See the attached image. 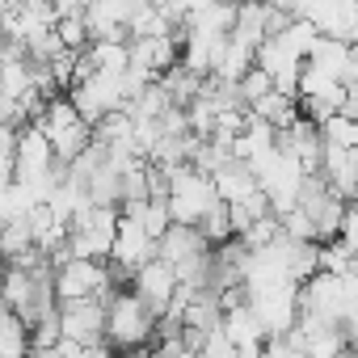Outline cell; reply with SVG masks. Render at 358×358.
I'll use <instances>...</instances> for the list:
<instances>
[{
	"instance_id": "cell-1",
	"label": "cell",
	"mask_w": 358,
	"mask_h": 358,
	"mask_svg": "<svg viewBox=\"0 0 358 358\" xmlns=\"http://www.w3.org/2000/svg\"><path fill=\"white\" fill-rule=\"evenodd\" d=\"M156 312L127 287V291H114L106 299V341L118 350V354H135L143 350L152 337H156Z\"/></svg>"
},
{
	"instance_id": "cell-2",
	"label": "cell",
	"mask_w": 358,
	"mask_h": 358,
	"mask_svg": "<svg viewBox=\"0 0 358 358\" xmlns=\"http://www.w3.org/2000/svg\"><path fill=\"white\" fill-rule=\"evenodd\" d=\"M215 207H220V194H215V182L207 173H199L194 164H182L169 173V220L173 224L199 228V220Z\"/></svg>"
},
{
	"instance_id": "cell-3",
	"label": "cell",
	"mask_w": 358,
	"mask_h": 358,
	"mask_svg": "<svg viewBox=\"0 0 358 358\" xmlns=\"http://www.w3.org/2000/svg\"><path fill=\"white\" fill-rule=\"evenodd\" d=\"M38 127H43V135H47V143H51L55 160H68V164H72V160L93 143V127L76 114V106L68 101V93H59V97H51V101H47V110H43Z\"/></svg>"
},
{
	"instance_id": "cell-4",
	"label": "cell",
	"mask_w": 358,
	"mask_h": 358,
	"mask_svg": "<svg viewBox=\"0 0 358 358\" xmlns=\"http://www.w3.org/2000/svg\"><path fill=\"white\" fill-rule=\"evenodd\" d=\"M118 207H85L68 220V253L72 257H89V262H106L114 249V232H118Z\"/></svg>"
},
{
	"instance_id": "cell-5",
	"label": "cell",
	"mask_w": 358,
	"mask_h": 358,
	"mask_svg": "<svg viewBox=\"0 0 358 358\" xmlns=\"http://www.w3.org/2000/svg\"><path fill=\"white\" fill-rule=\"evenodd\" d=\"M55 299L59 303H76V299H110V278H106V262H89V257H72L59 253L55 262Z\"/></svg>"
},
{
	"instance_id": "cell-6",
	"label": "cell",
	"mask_w": 358,
	"mask_h": 358,
	"mask_svg": "<svg viewBox=\"0 0 358 358\" xmlns=\"http://www.w3.org/2000/svg\"><path fill=\"white\" fill-rule=\"evenodd\" d=\"M249 308H253L257 324L266 329V337H287L299 320V287L295 282L257 287V291H249Z\"/></svg>"
},
{
	"instance_id": "cell-7",
	"label": "cell",
	"mask_w": 358,
	"mask_h": 358,
	"mask_svg": "<svg viewBox=\"0 0 358 358\" xmlns=\"http://www.w3.org/2000/svg\"><path fill=\"white\" fill-rule=\"evenodd\" d=\"M59 333L76 345H101L106 341V299L59 303Z\"/></svg>"
},
{
	"instance_id": "cell-8",
	"label": "cell",
	"mask_w": 358,
	"mask_h": 358,
	"mask_svg": "<svg viewBox=\"0 0 358 358\" xmlns=\"http://www.w3.org/2000/svg\"><path fill=\"white\" fill-rule=\"evenodd\" d=\"M274 148H278L282 156L299 160V164H303V173L320 169V156H324V135H320V122H312V118H303V114H299L291 127L274 131Z\"/></svg>"
},
{
	"instance_id": "cell-9",
	"label": "cell",
	"mask_w": 358,
	"mask_h": 358,
	"mask_svg": "<svg viewBox=\"0 0 358 358\" xmlns=\"http://www.w3.org/2000/svg\"><path fill=\"white\" fill-rule=\"evenodd\" d=\"M177 270L169 266V262H160V257H152V262H143L139 270H135V278H131V291L156 312V316H164L169 312V303H173V295H177Z\"/></svg>"
},
{
	"instance_id": "cell-10",
	"label": "cell",
	"mask_w": 358,
	"mask_h": 358,
	"mask_svg": "<svg viewBox=\"0 0 358 358\" xmlns=\"http://www.w3.org/2000/svg\"><path fill=\"white\" fill-rule=\"evenodd\" d=\"M156 257V236H148V228L135 220V215H118V232H114V249H110V262L127 266V270H139L143 262Z\"/></svg>"
},
{
	"instance_id": "cell-11",
	"label": "cell",
	"mask_w": 358,
	"mask_h": 358,
	"mask_svg": "<svg viewBox=\"0 0 358 358\" xmlns=\"http://www.w3.org/2000/svg\"><path fill=\"white\" fill-rule=\"evenodd\" d=\"M131 51V68L148 72L152 80H160L169 68H177V59H182V47H177L169 34H152V38H131L127 43Z\"/></svg>"
},
{
	"instance_id": "cell-12",
	"label": "cell",
	"mask_w": 358,
	"mask_h": 358,
	"mask_svg": "<svg viewBox=\"0 0 358 358\" xmlns=\"http://www.w3.org/2000/svg\"><path fill=\"white\" fill-rule=\"evenodd\" d=\"M211 182H215L220 203H228V207H232V203H245L249 194H257V190H262V186H257V173L249 169V160H236V156H232L215 177H211Z\"/></svg>"
},
{
	"instance_id": "cell-13",
	"label": "cell",
	"mask_w": 358,
	"mask_h": 358,
	"mask_svg": "<svg viewBox=\"0 0 358 358\" xmlns=\"http://www.w3.org/2000/svg\"><path fill=\"white\" fill-rule=\"evenodd\" d=\"M203 249H211V245H207L203 232L190 228V224H169V232L156 241V257L169 262V266H182L186 257H194V253H203Z\"/></svg>"
},
{
	"instance_id": "cell-14",
	"label": "cell",
	"mask_w": 358,
	"mask_h": 358,
	"mask_svg": "<svg viewBox=\"0 0 358 358\" xmlns=\"http://www.w3.org/2000/svg\"><path fill=\"white\" fill-rule=\"evenodd\" d=\"M220 324H224V299L211 295V291H194L182 308V329H194V333L211 337V333H220Z\"/></svg>"
},
{
	"instance_id": "cell-15",
	"label": "cell",
	"mask_w": 358,
	"mask_h": 358,
	"mask_svg": "<svg viewBox=\"0 0 358 358\" xmlns=\"http://www.w3.org/2000/svg\"><path fill=\"white\" fill-rule=\"evenodd\" d=\"M249 118H257V122L282 131V127H291V122L299 118V97H295V93H282V89H270V93H262V97L249 106Z\"/></svg>"
},
{
	"instance_id": "cell-16",
	"label": "cell",
	"mask_w": 358,
	"mask_h": 358,
	"mask_svg": "<svg viewBox=\"0 0 358 358\" xmlns=\"http://www.w3.org/2000/svg\"><path fill=\"white\" fill-rule=\"evenodd\" d=\"M220 333H224L236 350H262V345H266V329L257 324V316H253L249 303H245V308H228Z\"/></svg>"
},
{
	"instance_id": "cell-17",
	"label": "cell",
	"mask_w": 358,
	"mask_h": 358,
	"mask_svg": "<svg viewBox=\"0 0 358 358\" xmlns=\"http://www.w3.org/2000/svg\"><path fill=\"white\" fill-rule=\"evenodd\" d=\"M303 64H312L316 72H324V76H333V80L345 85V72H350V43H341V38H316Z\"/></svg>"
},
{
	"instance_id": "cell-18",
	"label": "cell",
	"mask_w": 358,
	"mask_h": 358,
	"mask_svg": "<svg viewBox=\"0 0 358 358\" xmlns=\"http://www.w3.org/2000/svg\"><path fill=\"white\" fill-rule=\"evenodd\" d=\"M0 358H30V329L0 299Z\"/></svg>"
},
{
	"instance_id": "cell-19",
	"label": "cell",
	"mask_w": 358,
	"mask_h": 358,
	"mask_svg": "<svg viewBox=\"0 0 358 358\" xmlns=\"http://www.w3.org/2000/svg\"><path fill=\"white\" fill-rule=\"evenodd\" d=\"M89 59H93V72H110V76H122L127 64H131V51L127 43H89Z\"/></svg>"
},
{
	"instance_id": "cell-20",
	"label": "cell",
	"mask_w": 358,
	"mask_h": 358,
	"mask_svg": "<svg viewBox=\"0 0 358 358\" xmlns=\"http://www.w3.org/2000/svg\"><path fill=\"white\" fill-rule=\"evenodd\" d=\"M320 135H324L329 148H345V152L358 148V122H354L350 114H333V118H324V122H320Z\"/></svg>"
},
{
	"instance_id": "cell-21",
	"label": "cell",
	"mask_w": 358,
	"mask_h": 358,
	"mask_svg": "<svg viewBox=\"0 0 358 358\" xmlns=\"http://www.w3.org/2000/svg\"><path fill=\"white\" fill-rule=\"evenodd\" d=\"M199 232H203V241L215 249V245H224V241H232V224H228V207L220 203L215 211H207L203 220H199Z\"/></svg>"
},
{
	"instance_id": "cell-22",
	"label": "cell",
	"mask_w": 358,
	"mask_h": 358,
	"mask_svg": "<svg viewBox=\"0 0 358 358\" xmlns=\"http://www.w3.org/2000/svg\"><path fill=\"white\" fill-rule=\"evenodd\" d=\"M55 38H59L64 51H85V47H89L85 13H80V17H59V22H55Z\"/></svg>"
},
{
	"instance_id": "cell-23",
	"label": "cell",
	"mask_w": 358,
	"mask_h": 358,
	"mask_svg": "<svg viewBox=\"0 0 358 358\" xmlns=\"http://www.w3.org/2000/svg\"><path fill=\"white\" fill-rule=\"evenodd\" d=\"M236 89H241V97H245V110H249V106H253L262 93H270V89H274V80H270L262 68H249V72L236 80Z\"/></svg>"
},
{
	"instance_id": "cell-24",
	"label": "cell",
	"mask_w": 358,
	"mask_h": 358,
	"mask_svg": "<svg viewBox=\"0 0 358 358\" xmlns=\"http://www.w3.org/2000/svg\"><path fill=\"white\" fill-rule=\"evenodd\" d=\"M262 358H308L303 350H295L287 337H266V345H262Z\"/></svg>"
},
{
	"instance_id": "cell-25",
	"label": "cell",
	"mask_w": 358,
	"mask_h": 358,
	"mask_svg": "<svg viewBox=\"0 0 358 358\" xmlns=\"http://www.w3.org/2000/svg\"><path fill=\"white\" fill-rule=\"evenodd\" d=\"M80 358H118V350H114L110 341H101V345H85Z\"/></svg>"
},
{
	"instance_id": "cell-26",
	"label": "cell",
	"mask_w": 358,
	"mask_h": 358,
	"mask_svg": "<svg viewBox=\"0 0 358 358\" xmlns=\"http://www.w3.org/2000/svg\"><path fill=\"white\" fill-rule=\"evenodd\" d=\"M22 5H26V0H0V17H13Z\"/></svg>"
},
{
	"instance_id": "cell-27",
	"label": "cell",
	"mask_w": 358,
	"mask_h": 358,
	"mask_svg": "<svg viewBox=\"0 0 358 358\" xmlns=\"http://www.w3.org/2000/svg\"><path fill=\"white\" fill-rule=\"evenodd\" d=\"M148 5H156V9H169V0H148Z\"/></svg>"
},
{
	"instance_id": "cell-28",
	"label": "cell",
	"mask_w": 358,
	"mask_h": 358,
	"mask_svg": "<svg viewBox=\"0 0 358 358\" xmlns=\"http://www.w3.org/2000/svg\"><path fill=\"white\" fill-rule=\"evenodd\" d=\"M341 358H358V354H354V350H345V354H341Z\"/></svg>"
}]
</instances>
